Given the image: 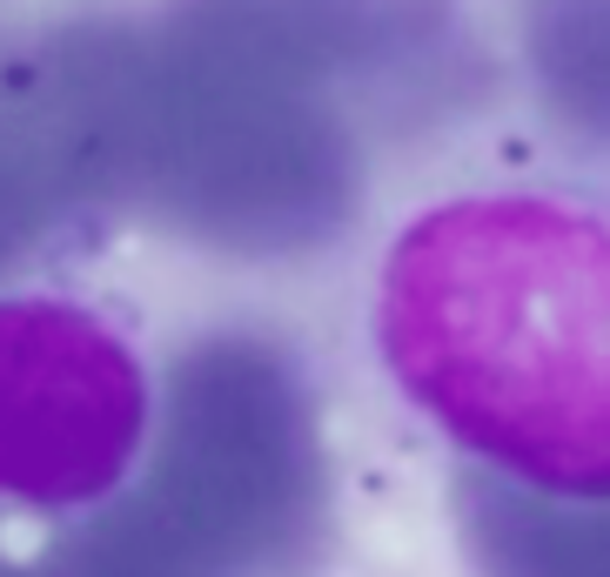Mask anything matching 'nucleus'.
<instances>
[{"mask_svg": "<svg viewBox=\"0 0 610 577\" xmlns=\"http://www.w3.org/2000/svg\"><path fill=\"white\" fill-rule=\"evenodd\" d=\"M383 363L483 471L610 497V222L544 196L416 215L376 296Z\"/></svg>", "mask_w": 610, "mask_h": 577, "instance_id": "f257e3e1", "label": "nucleus"}, {"mask_svg": "<svg viewBox=\"0 0 610 577\" xmlns=\"http://www.w3.org/2000/svg\"><path fill=\"white\" fill-rule=\"evenodd\" d=\"M0 577H21V570H8V564H0ZM41 577H48V570H41Z\"/></svg>", "mask_w": 610, "mask_h": 577, "instance_id": "0eeeda50", "label": "nucleus"}, {"mask_svg": "<svg viewBox=\"0 0 610 577\" xmlns=\"http://www.w3.org/2000/svg\"><path fill=\"white\" fill-rule=\"evenodd\" d=\"M148 437V376L74 302H0V497L81 511L128 477Z\"/></svg>", "mask_w": 610, "mask_h": 577, "instance_id": "7ed1b4c3", "label": "nucleus"}, {"mask_svg": "<svg viewBox=\"0 0 610 577\" xmlns=\"http://www.w3.org/2000/svg\"><path fill=\"white\" fill-rule=\"evenodd\" d=\"M483 577H610V497H550L490 471L463 484Z\"/></svg>", "mask_w": 610, "mask_h": 577, "instance_id": "20e7f679", "label": "nucleus"}, {"mask_svg": "<svg viewBox=\"0 0 610 577\" xmlns=\"http://www.w3.org/2000/svg\"><path fill=\"white\" fill-rule=\"evenodd\" d=\"M74 196H94L81 141H74L41 61L14 67L0 88V262H14Z\"/></svg>", "mask_w": 610, "mask_h": 577, "instance_id": "39448f33", "label": "nucleus"}, {"mask_svg": "<svg viewBox=\"0 0 610 577\" xmlns=\"http://www.w3.org/2000/svg\"><path fill=\"white\" fill-rule=\"evenodd\" d=\"M322 511L316 423L262 342H202L175 363L162 450L122 511L48 577H255L295 557Z\"/></svg>", "mask_w": 610, "mask_h": 577, "instance_id": "f03ea898", "label": "nucleus"}, {"mask_svg": "<svg viewBox=\"0 0 610 577\" xmlns=\"http://www.w3.org/2000/svg\"><path fill=\"white\" fill-rule=\"evenodd\" d=\"M523 54L563 122L610 148V0H530Z\"/></svg>", "mask_w": 610, "mask_h": 577, "instance_id": "423d86ee", "label": "nucleus"}]
</instances>
